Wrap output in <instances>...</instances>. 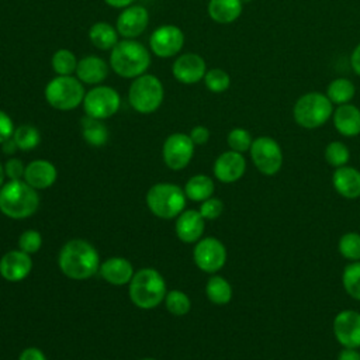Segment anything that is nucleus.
I'll use <instances>...</instances> for the list:
<instances>
[{
    "label": "nucleus",
    "mask_w": 360,
    "mask_h": 360,
    "mask_svg": "<svg viewBox=\"0 0 360 360\" xmlns=\"http://www.w3.org/2000/svg\"><path fill=\"white\" fill-rule=\"evenodd\" d=\"M194 142L188 134L174 132L170 134L163 142L162 158L165 165L172 170L184 169L193 159L194 155Z\"/></svg>",
    "instance_id": "f8f14e48"
},
{
    "label": "nucleus",
    "mask_w": 360,
    "mask_h": 360,
    "mask_svg": "<svg viewBox=\"0 0 360 360\" xmlns=\"http://www.w3.org/2000/svg\"><path fill=\"white\" fill-rule=\"evenodd\" d=\"M214 181L207 174H195L190 177L184 186L186 197L191 201L202 202L214 194Z\"/></svg>",
    "instance_id": "cd10ccee"
},
{
    "label": "nucleus",
    "mask_w": 360,
    "mask_h": 360,
    "mask_svg": "<svg viewBox=\"0 0 360 360\" xmlns=\"http://www.w3.org/2000/svg\"><path fill=\"white\" fill-rule=\"evenodd\" d=\"M252 142H253V139H252L250 132L240 127L231 129L226 136V143H228L229 149L239 152V153L248 152L252 146Z\"/></svg>",
    "instance_id": "4c0bfd02"
},
{
    "label": "nucleus",
    "mask_w": 360,
    "mask_h": 360,
    "mask_svg": "<svg viewBox=\"0 0 360 360\" xmlns=\"http://www.w3.org/2000/svg\"><path fill=\"white\" fill-rule=\"evenodd\" d=\"M350 159L349 148L340 141H332L325 148V160L333 167L346 166Z\"/></svg>",
    "instance_id": "c9c22d12"
},
{
    "label": "nucleus",
    "mask_w": 360,
    "mask_h": 360,
    "mask_svg": "<svg viewBox=\"0 0 360 360\" xmlns=\"http://www.w3.org/2000/svg\"><path fill=\"white\" fill-rule=\"evenodd\" d=\"M149 25V11L145 6L131 4L121 10L115 20V28L120 37L136 39Z\"/></svg>",
    "instance_id": "4468645a"
},
{
    "label": "nucleus",
    "mask_w": 360,
    "mask_h": 360,
    "mask_svg": "<svg viewBox=\"0 0 360 360\" xmlns=\"http://www.w3.org/2000/svg\"><path fill=\"white\" fill-rule=\"evenodd\" d=\"M82 105L86 115L104 121L118 112L121 96L111 86L97 84L86 91Z\"/></svg>",
    "instance_id": "1a4fd4ad"
},
{
    "label": "nucleus",
    "mask_w": 360,
    "mask_h": 360,
    "mask_svg": "<svg viewBox=\"0 0 360 360\" xmlns=\"http://www.w3.org/2000/svg\"><path fill=\"white\" fill-rule=\"evenodd\" d=\"M56 177L58 170L52 162L46 159H35L25 166L22 180L35 190H45L56 181Z\"/></svg>",
    "instance_id": "412c9836"
},
{
    "label": "nucleus",
    "mask_w": 360,
    "mask_h": 360,
    "mask_svg": "<svg viewBox=\"0 0 360 360\" xmlns=\"http://www.w3.org/2000/svg\"><path fill=\"white\" fill-rule=\"evenodd\" d=\"M1 150L4 155H14L18 150V146H17L15 141L13 139V136L1 143Z\"/></svg>",
    "instance_id": "de8ad7c7"
},
{
    "label": "nucleus",
    "mask_w": 360,
    "mask_h": 360,
    "mask_svg": "<svg viewBox=\"0 0 360 360\" xmlns=\"http://www.w3.org/2000/svg\"><path fill=\"white\" fill-rule=\"evenodd\" d=\"M186 35L183 30L174 24H163L155 28L149 37V49L158 58H173L180 53L184 46Z\"/></svg>",
    "instance_id": "9b49d317"
},
{
    "label": "nucleus",
    "mask_w": 360,
    "mask_h": 360,
    "mask_svg": "<svg viewBox=\"0 0 360 360\" xmlns=\"http://www.w3.org/2000/svg\"><path fill=\"white\" fill-rule=\"evenodd\" d=\"M193 259L200 270L214 274L224 267L226 262V249L217 238H202L195 242Z\"/></svg>",
    "instance_id": "ddd939ff"
},
{
    "label": "nucleus",
    "mask_w": 360,
    "mask_h": 360,
    "mask_svg": "<svg viewBox=\"0 0 360 360\" xmlns=\"http://www.w3.org/2000/svg\"><path fill=\"white\" fill-rule=\"evenodd\" d=\"M32 270L31 255L21 249L8 250L0 259V276L11 283H17L28 277Z\"/></svg>",
    "instance_id": "f3484780"
},
{
    "label": "nucleus",
    "mask_w": 360,
    "mask_h": 360,
    "mask_svg": "<svg viewBox=\"0 0 360 360\" xmlns=\"http://www.w3.org/2000/svg\"><path fill=\"white\" fill-rule=\"evenodd\" d=\"M205 87L215 94L225 93L231 86V76L226 70L221 68H211L207 69V73L202 79Z\"/></svg>",
    "instance_id": "473e14b6"
},
{
    "label": "nucleus",
    "mask_w": 360,
    "mask_h": 360,
    "mask_svg": "<svg viewBox=\"0 0 360 360\" xmlns=\"http://www.w3.org/2000/svg\"><path fill=\"white\" fill-rule=\"evenodd\" d=\"M141 360H156V359H150V357H146V359H141Z\"/></svg>",
    "instance_id": "603ef678"
},
{
    "label": "nucleus",
    "mask_w": 360,
    "mask_h": 360,
    "mask_svg": "<svg viewBox=\"0 0 360 360\" xmlns=\"http://www.w3.org/2000/svg\"><path fill=\"white\" fill-rule=\"evenodd\" d=\"M333 114V104L325 93L308 91L297 98L292 107V118L301 128L315 129L326 124Z\"/></svg>",
    "instance_id": "39448f33"
},
{
    "label": "nucleus",
    "mask_w": 360,
    "mask_h": 360,
    "mask_svg": "<svg viewBox=\"0 0 360 360\" xmlns=\"http://www.w3.org/2000/svg\"><path fill=\"white\" fill-rule=\"evenodd\" d=\"M332 121L335 129L343 136L353 138L360 134V108L352 103L338 105L333 110Z\"/></svg>",
    "instance_id": "5701e85b"
},
{
    "label": "nucleus",
    "mask_w": 360,
    "mask_h": 360,
    "mask_svg": "<svg viewBox=\"0 0 360 360\" xmlns=\"http://www.w3.org/2000/svg\"><path fill=\"white\" fill-rule=\"evenodd\" d=\"M39 207L38 190L25 180H8L0 188V211L11 219H24Z\"/></svg>",
    "instance_id": "7ed1b4c3"
},
{
    "label": "nucleus",
    "mask_w": 360,
    "mask_h": 360,
    "mask_svg": "<svg viewBox=\"0 0 360 360\" xmlns=\"http://www.w3.org/2000/svg\"><path fill=\"white\" fill-rule=\"evenodd\" d=\"M165 100V87L156 75L143 73L132 79L128 90L129 105L139 114H152Z\"/></svg>",
    "instance_id": "0eeeda50"
},
{
    "label": "nucleus",
    "mask_w": 360,
    "mask_h": 360,
    "mask_svg": "<svg viewBox=\"0 0 360 360\" xmlns=\"http://www.w3.org/2000/svg\"><path fill=\"white\" fill-rule=\"evenodd\" d=\"M107 6H110V7H112V8H125V7H128V6H131V4H134V1L135 0H103Z\"/></svg>",
    "instance_id": "09e8293b"
},
{
    "label": "nucleus",
    "mask_w": 360,
    "mask_h": 360,
    "mask_svg": "<svg viewBox=\"0 0 360 360\" xmlns=\"http://www.w3.org/2000/svg\"><path fill=\"white\" fill-rule=\"evenodd\" d=\"M98 273L111 285H125L129 284L135 271L128 259L114 256L100 264Z\"/></svg>",
    "instance_id": "4be33fe9"
},
{
    "label": "nucleus",
    "mask_w": 360,
    "mask_h": 360,
    "mask_svg": "<svg viewBox=\"0 0 360 360\" xmlns=\"http://www.w3.org/2000/svg\"><path fill=\"white\" fill-rule=\"evenodd\" d=\"M255 167L266 176H274L283 165V152L278 142L270 136L253 139L249 149Z\"/></svg>",
    "instance_id": "9d476101"
},
{
    "label": "nucleus",
    "mask_w": 360,
    "mask_h": 360,
    "mask_svg": "<svg viewBox=\"0 0 360 360\" xmlns=\"http://www.w3.org/2000/svg\"><path fill=\"white\" fill-rule=\"evenodd\" d=\"M205 73L207 63L204 58L194 52L179 55L172 65V75L183 84H195L204 79Z\"/></svg>",
    "instance_id": "2eb2a0df"
},
{
    "label": "nucleus",
    "mask_w": 360,
    "mask_h": 360,
    "mask_svg": "<svg viewBox=\"0 0 360 360\" xmlns=\"http://www.w3.org/2000/svg\"><path fill=\"white\" fill-rule=\"evenodd\" d=\"M325 94L332 101V104L342 105V104H347L353 100V97L356 94V87L352 80H349L346 77H338V79H333L328 84Z\"/></svg>",
    "instance_id": "c85d7f7f"
},
{
    "label": "nucleus",
    "mask_w": 360,
    "mask_h": 360,
    "mask_svg": "<svg viewBox=\"0 0 360 360\" xmlns=\"http://www.w3.org/2000/svg\"><path fill=\"white\" fill-rule=\"evenodd\" d=\"M188 135L194 145H205L210 139V129L204 125H195L191 128Z\"/></svg>",
    "instance_id": "37998d69"
},
{
    "label": "nucleus",
    "mask_w": 360,
    "mask_h": 360,
    "mask_svg": "<svg viewBox=\"0 0 360 360\" xmlns=\"http://www.w3.org/2000/svg\"><path fill=\"white\" fill-rule=\"evenodd\" d=\"M345 291L354 300L360 301V262L347 264L342 274Z\"/></svg>",
    "instance_id": "f704fd0d"
},
{
    "label": "nucleus",
    "mask_w": 360,
    "mask_h": 360,
    "mask_svg": "<svg viewBox=\"0 0 360 360\" xmlns=\"http://www.w3.org/2000/svg\"><path fill=\"white\" fill-rule=\"evenodd\" d=\"M205 294L212 304L225 305L232 298V287L224 277L211 276L205 284Z\"/></svg>",
    "instance_id": "c756f323"
},
{
    "label": "nucleus",
    "mask_w": 360,
    "mask_h": 360,
    "mask_svg": "<svg viewBox=\"0 0 360 360\" xmlns=\"http://www.w3.org/2000/svg\"><path fill=\"white\" fill-rule=\"evenodd\" d=\"M335 190L345 198L356 200L360 197V172L350 166L338 167L332 176Z\"/></svg>",
    "instance_id": "b1692460"
},
{
    "label": "nucleus",
    "mask_w": 360,
    "mask_h": 360,
    "mask_svg": "<svg viewBox=\"0 0 360 360\" xmlns=\"http://www.w3.org/2000/svg\"><path fill=\"white\" fill-rule=\"evenodd\" d=\"M338 360H360V353H359L356 349L345 347V349L339 353Z\"/></svg>",
    "instance_id": "49530a36"
},
{
    "label": "nucleus",
    "mask_w": 360,
    "mask_h": 360,
    "mask_svg": "<svg viewBox=\"0 0 360 360\" xmlns=\"http://www.w3.org/2000/svg\"><path fill=\"white\" fill-rule=\"evenodd\" d=\"M118 37L115 25L105 21H97L89 28V39L100 51H111L120 41Z\"/></svg>",
    "instance_id": "a878e982"
},
{
    "label": "nucleus",
    "mask_w": 360,
    "mask_h": 360,
    "mask_svg": "<svg viewBox=\"0 0 360 360\" xmlns=\"http://www.w3.org/2000/svg\"><path fill=\"white\" fill-rule=\"evenodd\" d=\"M18 360H46V356L38 347H27L20 353Z\"/></svg>",
    "instance_id": "c03bdc74"
},
{
    "label": "nucleus",
    "mask_w": 360,
    "mask_h": 360,
    "mask_svg": "<svg viewBox=\"0 0 360 360\" xmlns=\"http://www.w3.org/2000/svg\"><path fill=\"white\" fill-rule=\"evenodd\" d=\"M350 66L353 72L360 76V42L354 46L352 55H350Z\"/></svg>",
    "instance_id": "a18cd8bd"
},
{
    "label": "nucleus",
    "mask_w": 360,
    "mask_h": 360,
    "mask_svg": "<svg viewBox=\"0 0 360 360\" xmlns=\"http://www.w3.org/2000/svg\"><path fill=\"white\" fill-rule=\"evenodd\" d=\"M60 271L70 280H87L100 269L97 249L84 239L68 240L58 256Z\"/></svg>",
    "instance_id": "f257e3e1"
},
{
    "label": "nucleus",
    "mask_w": 360,
    "mask_h": 360,
    "mask_svg": "<svg viewBox=\"0 0 360 360\" xmlns=\"http://www.w3.org/2000/svg\"><path fill=\"white\" fill-rule=\"evenodd\" d=\"M84 96V84L76 76H55L44 89L46 103L59 111H70L77 108L80 104H83Z\"/></svg>",
    "instance_id": "6e6552de"
},
{
    "label": "nucleus",
    "mask_w": 360,
    "mask_h": 360,
    "mask_svg": "<svg viewBox=\"0 0 360 360\" xmlns=\"http://www.w3.org/2000/svg\"><path fill=\"white\" fill-rule=\"evenodd\" d=\"M108 69L110 63H107L101 56L87 55L79 59L75 75L83 84L97 86L107 79Z\"/></svg>",
    "instance_id": "aec40b11"
},
{
    "label": "nucleus",
    "mask_w": 360,
    "mask_h": 360,
    "mask_svg": "<svg viewBox=\"0 0 360 360\" xmlns=\"http://www.w3.org/2000/svg\"><path fill=\"white\" fill-rule=\"evenodd\" d=\"M339 252L340 255L352 262L360 260V233L347 232L339 239Z\"/></svg>",
    "instance_id": "e433bc0d"
},
{
    "label": "nucleus",
    "mask_w": 360,
    "mask_h": 360,
    "mask_svg": "<svg viewBox=\"0 0 360 360\" xmlns=\"http://www.w3.org/2000/svg\"><path fill=\"white\" fill-rule=\"evenodd\" d=\"M77 62L79 59L76 58L75 52L68 48L55 51L51 58V66L56 76H73L76 73Z\"/></svg>",
    "instance_id": "7c9ffc66"
},
{
    "label": "nucleus",
    "mask_w": 360,
    "mask_h": 360,
    "mask_svg": "<svg viewBox=\"0 0 360 360\" xmlns=\"http://www.w3.org/2000/svg\"><path fill=\"white\" fill-rule=\"evenodd\" d=\"M128 292L134 305L141 309H152L165 301L166 281L158 270L145 267L134 273Z\"/></svg>",
    "instance_id": "20e7f679"
},
{
    "label": "nucleus",
    "mask_w": 360,
    "mask_h": 360,
    "mask_svg": "<svg viewBox=\"0 0 360 360\" xmlns=\"http://www.w3.org/2000/svg\"><path fill=\"white\" fill-rule=\"evenodd\" d=\"M4 179H6V172H4V166L0 163V188L4 186Z\"/></svg>",
    "instance_id": "8fccbe9b"
},
{
    "label": "nucleus",
    "mask_w": 360,
    "mask_h": 360,
    "mask_svg": "<svg viewBox=\"0 0 360 360\" xmlns=\"http://www.w3.org/2000/svg\"><path fill=\"white\" fill-rule=\"evenodd\" d=\"M150 49L136 39H121L110 51V68L124 79H135L150 66Z\"/></svg>",
    "instance_id": "f03ea898"
},
{
    "label": "nucleus",
    "mask_w": 360,
    "mask_h": 360,
    "mask_svg": "<svg viewBox=\"0 0 360 360\" xmlns=\"http://www.w3.org/2000/svg\"><path fill=\"white\" fill-rule=\"evenodd\" d=\"M14 129L15 127L11 117L6 111L0 110V145L13 136Z\"/></svg>",
    "instance_id": "79ce46f5"
},
{
    "label": "nucleus",
    "mask_w": 360,
    "mask_h": 360,
    "mask_svg": "<svg viewBox=\"0 0 360 360\" xmlns=\"http://www.w3.org/2000/svg\"><path fill=\"white\" fill-rule=\"evenodd\" d=\"M207 11L214 22L232 24L240 17L243 3L240 0H210Z\"/></svg>",
    "instance_id": "393cba45"
},
{
    "label": "nucleus",
    "mask_w": 360,
    "mask_h": 360,
    "mask_svg": "<svg viewBox=\"0 0 360 360\" xmlns=\"http://www.w3.org/2000/svg\"><path fill=\"white\" fill-rule=\"evenodd\" d=\"M186 193L173 183H156L146 193L149 211L162 219L177 218L186 207Z\"/></svg>",
    "instance_id": "423d86ee"
},
{
    "label": "nucleus",
    "mask_w": 360,
    "mask_h": 360,
    "mask_svg": "<svg viewBox=\"0 0 360 360\" xmlns=\"http://www.w3.org/2000/svg\"><path fill=\"white\" fill-rule=\"evenodd\" d=\"M13 139L15 141L20 150L28 152L35 149L41 142V134L37 127L31 124H21L14 129Z\"/></svg>",
    "instance_id": "2f4dec72"
},
{
    "label": "nucleus",
    "mask_w": 360,
    "mask_h": 360,
    "mask_svg": "<svg viewBox=\"0 0 360 360\" xmlns=\"http://www.w3.org/2000/svg\"><path fill=\"white\" fill-rule=\"evenodd\" d=\"M240 1L245 4V3H250V1H253V0H240Z\"/></svg>",
    "instance_id": "3c124183"
},
{
    "label": "nucleus",
    "mask_w": 360,
    "mask_h": 360,
    "mask_svg": "<svg viewBox=\"0 0 360 360\" xmlns=\"http://www.w3.org/2000/svg\"><path fill=\"white\" fill-rule=\"evenodd\" d=\"M165 307L172 315L183 316L190 312L191 301L186 292L180 290H170L166 292Z\"/></svg>",
    "instance_id": "72a5a7b5"
},
{
    "label": "nucleus",
    "mask_w": 360,
    "mask_h": 360,
    "mask_svg": "<svg viewBox=\"0 0 360 360\" xmlns=\"http://www.w3.org/2000/svg\"><path fill=\"white\" fill-rule=\"evenodd\" d=\"M4 172H6V177H8L10 180H21L24 177L25 166L21 159L10 158L4 165Z\"/></svg>",
    "instance_id": "a19ab883"
},
{
    "label": "nucleus",
    "mask_w": 360,
    "mask_h": 360,
    "mask_svg": "<svg viewBox=\"0 0 360 360\" xmlns=\"http://www.w3.org/2000/svg\"><path fill=\"white\" fill-rule=\"evenodd\" d=\"M80 129H82L83 139L90 146H96V148L105 145L108 141V136H110L108 128L103 122V120L91 118L89 115H86L80 120Z\"/></svg>",
    "instance_id": "bb28decb"
},
{
    "label": "nucleus",
    "mask_w": 360,
    "mask_h": 360,
    "mask_svg": "<svg viewBox=\"0 0 360 360\" xmlns=\"http://www.w3.org/2000/svg\"><path fill=\"white\" fill-rule=\"evenodd\" d=\"M246 170V160L242 153L226 150L221 153L212 166L214 176L222 183H233L239 180Z\"/></svg>",
    "instance_id": "a211bd4d"
},
{
    "label": "nucleus",
    "mask_w": 360,
    "mask_h": 360,
    "mask_svg": "<svg viewBox=\"0 0 360 360\" xmlns=\"http://www.w3.org/2000/svg\"><path fill=\"white\" fill-rule=\"evenodd\" d=\"M205 219L197 210H184L176 219V235L184 243H195L201 239Z\"/></svg>",
    "instance_id": "6ab92c4d"
},
{
    "label": "nucleus",
    "mask_w": 360,
    "mask_h": 360,
    "mask_svg": "<svg viewBox=\"0 0 360 360\" xmlns=\"http://www.w3.org/2000/svg\"><path fill=\"white\" fill-rule=\"evenodd\" d=\"M333 335L343 347H360V312L353 309L340 311L333 319Z\"/></svg>",
    "instance_id": "dca6fc26"
},
{
    "label": "nucleus",
    "mask_w": 360,
    "mask_h": 360,
    "mask_svg": "<svg viewBox=\"0 0 360 360\" xmlns=\"http://www.w3.org/2000/svg\"><path fill=\"white\" fill-rule=\"evenodd\" d=\"M42 246V236L35 229L24 231L18 238V249L28 255L37 253Z\"/></svg>",
    "instance_id": "58836bf2"
},
{
    "label": "nucleus",
    "mask_w": 360,
    "mask_h": 360,
    "mask_svg": "<svg viewBox=\"0 0 360 360\" xmlns=\"http://www.w3.org/2000/svg\"><path fill=\"white\" fill-rule=\"evenodd\" d=\"M198 211H200V214L202 215L204 219L212 221V219H217L222 214L224 202L219 198L210 197V198H207L205 201L201 202V207H200Z\"/></svg>",
    "instance_id": "ea45409f"
}]
</instances>
